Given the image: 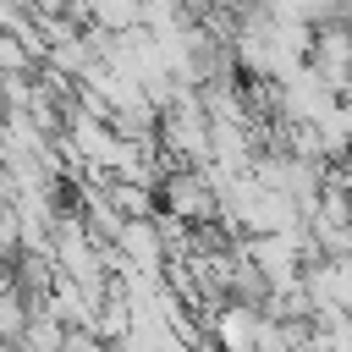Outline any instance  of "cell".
<instances>
[{
    "mask_svg": "<svg viewBox=\"0 0 352 352\" xmlns=\"http://www.w3.org/2000/svg\"><path fill=\"white\" fill-rule=\"evenodd\" d=\"M214 143V121L198 99V88H187L182 99H170L160 110V148L170 154V165H204Z\"/></svg>",
    "mask_w": 352,
    "mask_h": 352,
    "instance_id": "1",
    "label": "cell"
},
{
    "mask_svg": "<svg viewBox=\"0 0 352 352\" xmlns=\"http://www.w3.org/2000/svg\"><path fill=\"white\" fill-rule=\"evenodd\" d=\"M154 192H160V209L182 214L187 226L220 220V192H214V176L204 165H165V176H160Z\"/></svg>",
    "mask_w": 352,
    "mask_h": 352,
    "instance_id": "2",
    "label": "cell"
},
{
    "mask_svg": "<svg viewBox=\"0 0 352 352\" xmlns=\"http://www.w3.org/2000/svg\"><path fill=\"white\" fill-rule=\"evenodd\" d=\"M275 104H280V121H324V116H336L341 94L302 60L286 77H275Z\"/></svg>",
    "mask_w": 352,
    "mask_h": 352,
    "instance_id": "3",
    "label": "cell"
},
{
    "mask_svg": "<svg viewBox=\"0 0 352 352\" xmlns=\"http://www.w3.org/2000/svg\"><path fill=\"white\" fill-rule=\"evenodd\" d=\"M308 66L341 94V82L352 77V22H341V16L319 22L314 28V44H308Z\"/></svg>",
    "mask_w": 352,
    "mask_h": 352,
    "instance_id": "4",
    "label": "cell"
},
{
    "mask_svg": "<svg viewBox=\"0 0 352 352\" xmlns=\"http://www.w3.org/2000/svg\"><path fill=\"white\" fill-rule=\"evenodd\" d=\"M143 22V0H94V28L104 33H126Z\"/></svg>",
    "mask_w": 352,
    "mask_h": 352,
    "instance_id": "5",
    "label": "cell"
}]
</instances>
